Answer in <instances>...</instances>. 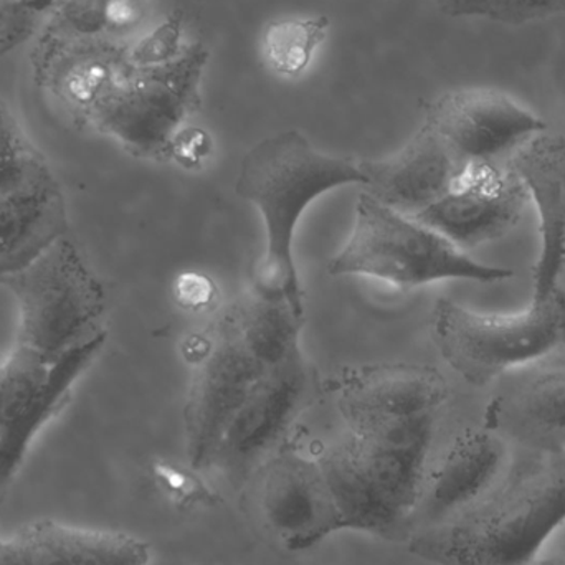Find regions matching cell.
Listing matches in <instances>:
<instances>
[{"instance_id":"obj_1","label":"cell","mask_w":565,"mask_h":565,"mask_svg":"<svg viewBox=\"0 0 565 565\" xmlns=\"http://www.w3.org/2000/svg\"><path fill=\"white\" fill-rule=\"evenodd\" d=\"M565 523V454L530 451L500 487L458 516L415 533L414 556L437 565H536Z\"/></svg>"},{"instance_id":"obj_2","label":"cell","mask_w":565,"mask_h":565,"mask_svg":"<svg viewBox=\"0 0 565 565\" xmlns=\"http://www.w3.org/2000/svg\"><path fill=\"white\" fill-rule=\"evenodd\" d=\"M438 415L345 425L348 434L318 458L344 531L407 543Z\"/></svg>"},{"instance_id":"obj_3","label":"cell","mask_w":565,"mask_h":565,"mask_svg":"<svg viewBox=\"0 0 565 565\" xmlns=\"http://www.w3.org/2000/svg\"><path fill=\"white\" fill-rule=\"evenodd\" d=\"M367 185L361 161L312 148L299 131L265 138L242 159L237 194L260 211L265 248L252 267L254 295L288 305L305 318V298L292 244L306 209L344 185Z\"/></svg>"},{"instance_id":"obj_4","label":"cell","mask_w":565,"mask_h":565,"mask_svg":"<svg viewBox=\"0 0 565 565\" xmlns=\"http://www.w3.org/2000/svg\"><path fill=\"white\" fill-rule=\"evenodd\" d=\"M328 270L334 277H367L404 288L448 280L493 285L514 277L510 268L475 260L444 235L369 192L359 195L351 235Z\"/></svg>"},{"instance_id":"obj_5","label":"cell","mask_w":565,"mask_h":565,"mask_svg":"<svg viewBox=\"0 0 565 565\" xmlns=\"http://www.w3.org/2000/svg\"><path fill=\"white\" fill-rule=\"evenodd\" d=\"M435 344L465 382L484 387L500 375L565 349V291L531 299L516 312H484L438 299L431 316Z\"/></svg>"},{"instance_id":"obj_6","label":"cell","mask_w":565,"mask_h":565,"mask_svg":"<svg viewBox=\"0 0 565 565\" xmlns=\"http://www.w3.org/2000/svg\"><path fill=\"white\" fill-rule=\"evenodd\" d=\"M209 50L185 46L168 65L132 68L88 113L93 125L139 158L174 154L189 119L201 108V86Z\"/></svg>"},{"instance_id":"obj_7","label":"cell","mask_w":565,"mask_h":565,"mask_svg":"<svg viewBox=\"0 0 565 565\" xmlns=\"http://www.w3.org/2000/svg\"><path fill=\"white\" fill-rule=\"evenodd\" d=\"M3 281L19 305L17 348L52 364L92 338L105 296L72 242L53 238Z\"/></svg>"},{"instance_id":"obj_8","label":"cell","mask_w":565,"mask_h":565,"mask_svg":"<svg viewBox=\"0 0 565 565\" xmlns=\"http://www.w3.org/2000/svg\"><path fill=\"white\" fill-rule=\"evenodd\" d=\"M207 335L184 408L185 451L191 468L198 471L214 467L218 447L238 408L255 384L274 369L245 338L231 308L225 309Z\"/></svg>"},{"instance_id":"obj_9","label":"cell","mask_w":565,"mask_h":565,"mask_svg":"<svg viewBox=\"0 0 565 565\" xmlns=\"http://www.w3.org/2000/svg\"><path fill=\"white\" fill-rule=\"evenodd\" d=\"M245 488H250L268 533L289 553L311 550L344 531L318 458L281 448L257 468Z\"/></svg>"},{"instance_id":"obj_10","label":"cell","mask_w":565,"mask_h":565,"mask_svg":"<svg viewBox=\"0 0 565 565\" xmlns=\"http://www.w3.org/2000/svg\"><path fill=\"white\" fill-rule=\"evenodd\" d=\"M312 387L315 374L298 349L252 388L228 425L212 468L232 487L245 488L257 468L278 450L308 404Z\"/></svg>"},{"instance_id":"obj_11","label":"cell","mask_w":565,"mask_h":565,"mask_svg":"<svg viewBox=\"0 0 565 565\" xmlns=\"http://www.w3.org/2000/svg\"><path fill=\"white\" fill-rule=\"evenodd\" d=\"M425 122L461 164H490L547 131L543 118L493 88H461L431 103Z\"/></svg>"},{"instance_id":"obj_12","label":"cell","mask_w":565,"mask_h":565,"mask_svg":"<svg viewBox=\"0 0 565 565\" xmlns=\"http://www.w3.org/2000/svg\"><path fill=\"white\" fill-rule=\"evenodd\" d=\"M527 202L523 182L508 166L467 164L450 191L415 218L468 252L510 234Z\"/></svg>"},{"instance_id":"obj_13","label":"cell","mask_w":565,"mask_h":565,"mask_svg":"<svg viewBox=\"0 0 565 565\" xmlns=\"http://www.w3.org/2000/svg\"><path fill=\"white\" fill-rule=\"evenodd\" d=\"M511 465L510 441L497 431L483 427L461 434L437 465L428 467L412 516L411 537L483 501L500 487Z\"/></svg>"},{"instance_id":"obj_14","label":"cell","mask_w":565,"mask_h":565,"mask_svg":"<svg viewBox=\"0 0 565 565\" xmlns=\"http://www.w3.org/2000/svg\"><path fill=\"white\" fill-rule=\"evenodd\" d=\"M540 221L541 250L533 270V298L559 288L565 268V136L544 131L510 156Z\"/></svg>"},{"instance_id":"obj_15","label":"cell","mask_w":565,"mask_h":565,"mask_svg":"<svg viewBox=\"0 0 565 565\" xmlns=\"http://www.w3.org/2000/svg\"><path fill=\"white\" fill-rule=\"evenodd\" d=\"M149 543L135 534L62 521H32L0 541V565H151Z\"/></svg>"},{"instance_id":"obj_16","label":"cell","mask_w":565,"mask_h":565,"mask_svg":"<svg viewBox=\"0 0 565 565\" xmlns=\"http://www.w3.org/2000/svg\"><path fill=\"white\" fill-rule=\"evenodd\" d=\"M335 394L342 420L352 425L374 418L438 415L448 398V384L437 369L395 362L349 371Z\"/></svg>"},{"instance_id":"obj_17","label":"cell","mask_w":565,"mask_h":565,"mask_svg":"<svg viewBox=\"0 0 565 565\" xmlns=\"http://www.w3.org/2000/svg\"><path fill=\"white\" fill-rule=\"evenodd\" d=\"M361 166L365 192L411 217L444 198L465 168L427 122L391 158Z\"/></svg>"},{"instance_id":"obj_18","label":"cell","mask_w":565,"mask_h":565,"mask_svg":"<svg viewBox=\"0 0 565 565\" xmlns=\"http://www.w3.org/2000/svg\"><path fill=\"white\" fill-rule=\"evenodd\" d=\"M484 427L530 451L565 454V367L551 369L493 398Z\"/></svg>"},{"instance_id":"obj_19","label":"cell","mask_w":565,"mask_h":565,"mask_svg":"<svg viewBox=\"0 0 565 565\" xmlns=\"http://www.w3.org/2000/svg\"><path fill=\"white\" fill-rule=\"evenodd\" d=\"M105 341V332H96L52 362L45 382L30 404L29 411L12 430L0 435V501L6 498L10 484L22 468L30 445L62 407L70 388L102 351Z\"/></svg>"},{"instance_id":"obj_20","label":"cell","mask_w":565,"mask_h":565,"mask_svg":"<svg viewBox=\"0 0 565 565\" xmlns=\"http://www.w3.org/2000/svg\"><path fill=\"white\" fill-rule=\"evenodd\" d=\"M326 15L285 17L268 23L262 36V55L282 78L305 75L328 36Z\"/></svg>"},{"instance_id":"obj_21","label":"cell","mask_w":565,"mask_h":565,"mask_svg":"<svg viewBox=\"0 0 565 565\" xmlns=\"http://www.w3.org/2000/svg\"><path fill=\"white\" fill-rule=\"evenodd\" d=\"M129 70L128 46L102 43L73 56L60 76V86L63 95L88 115Z\"/></svg>"},{"instance_id":"obj_22","label":"cell","mask_w":565,"mask_h":565,"mask_svg":"<svg viewBox=\"0 0 565 565\" xmlns=\"http://www.w3.org/2000/svg\"><path fill=\"white\" fill-rule=\"evenodd\" d=\"M55 194L45 179L0 195V265L15 257L52 224Z\"/></svg>"},{"instance_id":"obj_23","label":"cell","mask_w":565,"mask_h":565,"mask_svg":"<svg viewBox=\"0 0 565 565\" xmlns=\"http://www.w3.org/2000/svg\"><path fill=\"white\" fill-rule=\"evenodd\" d=\"M145 0H62V25L79 39L131 32L145 19Z\"/></svg>"},{"instance_id":"obj_24","label":"cell","mask_w":565,"mask_h":565,"mask_svg":"<svg viewBox=\"0 0 565 565\" xmlns=\"http://www.w3.org/2000/svg\"><path fill=\"white\" fill-rule=\"evenodd\" d=\"M50 365L17 348L10 361L0 369V435L12 430L29 411L45 382Z\"/></svg>"},{"instance_id":"obj_25","label":"cell","mask_w":565,"mask_h":565,"mask_svg":"<svg viewBox=\"0 0 565 565\" xmlns=\"http://www.w3.org/2000/svg\"><path fill=\"white\" fill-rule=\"evenodd\" d=\"M451 17H481L504 23H524L565 12V0H435Z\"/></svg>"},{"instance_id":"obj_26","label":"cell","mask_w":565,"mask_h":565,"mask_svg":"<svg viewBox=\"0 0 565 565\" xmlns=\"http://www.w3.org/2000/svg\"><path fill=\"white\" fill-rule=\"evenodd\" d=\"M39 179L19 129L0 105V195L22 191Z\"/></svg>"},{"instance_id":"obj_27","label":"cell","mask_w":565,"mask_h":565,"mask_svg":"<svg viewBox=\"0 0 565 565\" xmlns=\"http://www.w3.org/2000/svg\"><path fill=\"white\" fill-rule=\"evenodd\" d=\"M184 17L181 10L169 15L152 32L128 46V60L132 68H154L168 65L184 53Z\"/></svg>"},{"instance_id":"obj_28","label":"cell","mask_w":565,"mask_h":565,"mask_svg":"<svg viewBox=\"0 0 565 565\" xmlns=\"http://www.w3.org/2000/svg\"><path fill=\"white\" fill-rule=\"evenodd\" d=\"M536 565H565V553L557 554V556L546 557V559L541 561Z\"/></svg>"},{"instance_id":"obj_29","label":"cell","mask_w":565,"mask_h":565,"mask_svg":"<svg viewBox=\"0 0 565 565\" xmlns=\"http://www.w3.org/2000/svg\"><path fill=\"white\" fill-rule=\"evenodd\" d=\"M3 23H6V9H3L2 0H0V29H2Z\"/></svg>"},{"instance_id":"obj_30","label":"cell","mask_w":565,"mask_h":565,"mask_svg":"<svg viewBox=\"0 0 565 565\" xmlns=\"http://www.w3.org/2000/svg\"><path fill=\"white\" fill-rule=\"evenodd\" d=\"M0 541H2V540H0Z\"/></svg>"}]
</instances>
